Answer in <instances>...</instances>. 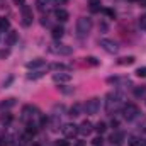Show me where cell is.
<instances>
[{
	"label": "cell",
	"instance_id": "obj_11",
	"mask_svg": "<svg viewBox=\"0 0 146 146\" xmlns=\"http://www.w3.org/2000/svg\"><path fill=\"white\" fill-rule=\"evenodd\" d=\"M134 61H136L134 56H122V58L117 60V65H119V66H129V65H133Z\"/></svg>",
	"mask_w": 146,
	"mask_h": 146
},
{
	"label": "cell",
	"instance_id": "obj_30",
	"mask_svg": "<svg viewBox=\"0 0 146 146\" xmlns=\"http://www.w3.org/2000/svg\"><path fill=\"white\" fill-rule=\"evenodd\" d=\"M92 145H94V146H102V145H104V139H102V136H97V138L92 141Z\"/></svg>",
	"mask_w": 146,
	"mask_h": 146
},
{
	"label": "cell",
	"instance_id": "obj_43",
	"mask_svg": "<svg viewBox=\"0 0 146 146\" xmlns=\"http://www.w3.org/2000/svg\"><path fill=\"white\" fill-rule=\"evenodd\" d=\"M145 146H146V143H145Z\"/></svg>",
	"mask_w": 146,
	"mask_h": 146
},
{
	"label": "cell",
	"instance_id": "obj_1",
	"mask_svg": "<svg viewBox=\"0 0 146 146\" xmlns=\"http://www.w3.org/2000/svg\"><path fill=\"white\" fill-rule=\"evenodd\" d=\"M92 19H88V17H80L78 21H76V33L80 34V36H87L90 31H92Z\"/></svg>",
	"mask_w": 146,
	"mask_h": 146
},
{
	"label": "cell",
	"instance_id": "obj_37",
	"mask_svg": "<svg viewBox=\"0 0 146 146\" xmlns=\"http://www.w3.org/2000/svg\"><path fill=\"white\" fill-rule=\"evenodd\" d=\"M12 80H14V78H12V76H10V78H9V80H7V82H3V87H9V85H10V83H12Z\"/></svg>",
	"mask_w": 146,
	"mask_h": 146
},
{
	"label": "cell",
	"instance_id": "obj_38",
	"mask_svg": "<svg viewBox=\"0 0 146 146\" xmlns=\"http://www.w3.org/2000/svg\"><path fill=\"white\" fill-rule=\"evenodd\" d=\"M10 119H12V117H10V115H7V117H5V115H3V117H2V122H10Z\"/></svg>",
	"mask_w": 146,
	"mask_h": 146
},
{
	"label": "cell",
	"instance_id": "obj_41",
	"mask_svg": "<svg viewBox=\"0 0 146 146\" xmlns=\"http://www.w3.org/2000/svg\"><path fill=\"white\" fill-rule=\"evenodd\" d=\"M76 146H85V143H83V141H80V143H76Z\"/></svg>",
	"mask_w": 146,
	"mask_h": 146
},
{
	"label": "cell",
	"instance_id": "obj_5",
	"mask_svg": "<svg viewBox=\"0 0 146 146\" xmlns=\"http://www.w3.org/2000/svg\"><path fill=\"white\" fill-rule=\"evenodd\" d=\"M83 109L87 114H97L99 110H100V99H97V97H94V99H90V100H87L85 102V106H83Z\"/></svg>",
	"mask_w": 146,
	"mask_h": 146
},
{
	"label": "cell",
	"instance_id": "obj_42",
	"mask_svg": "<svg viewBox=\"0 0 146 146\" xmlns=\"http://www.w3.org/2000/svg\"><path fill=\"white\" fill-rule=\"evenodd\" d=\"M127 2H136V0H127Z\"/></svg>",
	"mask_w": 146,
	"mask_h": 146
},
{
	"label": "cell",
	"instance_id": "obj_6",
	"mask_svg": "<svg viewBox=\"0 0 146 146\" xmlns=\"http://www.w3.org/2000/svg\"><path fill=\"white\" fill-rule=\"evenodd\" d=\"M138 114H139V110H138V107H136L134 104H127V106H124V109H122V115H124L126 121H133V119H136Z\"/></svg>",
	"mask_w": 146,
	"mask_h": 146
},
{
	"label": "cell",
	"instance_id": "obj_19",
	"mask_svg": "<svg viewBox=\"0 0 146 146\" xmlns=\"http://www.w3.org/2000/svg\"><path fill=\"white\" fill-rule=\"evenodd\" d=\"M53 37L54 39H60V37H63V34H65V29L61 27V26H56V27H53Z\"/></svg>",
	"mask_w": 146,
	"mask_h": 146
},
{
	"label": "cell",
	"instance_id": "obj_28",
	"mask_svg": "<svg viewBox=\"0 0 146 146\" xmlns=\"http://www.w3.org/2000/svg\"><path fill=\"white\" fill-rule=\"evenodd\" d=\"M106 129H107V124H106V122H99V124L95 126V131H97L99 134H102V133H106Z\"/></svg>",
	"mask_w": 146,
	"mask_h": 146
},
{
	"label": "cell",
	"instance_id": "obj_29",
	"mask_svg": "<svg viewBox=\"0 0 146 146\" xmlns=\"http://www.w3.org/2000/svg\"><path fill=\"white\" fill-rule=\"evenodd\" d=\"M136 75H138L139 78H146V66H141V68H138V70H136Z\"/></svg>",
	"mask_w": 146,
	"mask_h": 146
},
{
	"label": "cell",
	"instance_id": "obj_8",
	"mask_svg": "<svg viewBox=\"0 0 146 146\" xmlns=\"http://www.w3.org/2000/svg\"><path fill=\"white\" fill-rule=\"evenodd\" d=\"M61 131H63V134L66 138H75L78 134V126H75V124H65L61 127Z\"/></svg>",
	"mask_w": 146,
	"mask_h": 146
},
{
	"label": "cell",
	"instance_id": "obj_22",
	"mask_svg": "<svg viewBox=\"0 0 146 146\" xmlns=\"http://www.w3.org/2000/svg\"><path fill=\"white\" fill-rule=\"evenodd\" d=\"M9 27H10V22H9V19L2 17V19H0V33H5Z\"/></svg>",
	"mask_w": 146,
	"mask_h": 146
},
{
	"label": "cell",
	"instance_id": "obj_18",
	"mask_svg": "<svg viewBox=\"0 0 146 146\" xmlns=\"http://www.w3.org/2000/svg\"><path fill=\"white\" fill-rule=\"evenodd\" d=\"M15 99H7V100H3V102H0V109H10V107H14L15 106Z\"/></svg>",
	"mask_w": 146,
	"mask_h": 146
},
{
	"label": "cell",
	"instance_id": "obj_4",
	"mask_svg": "<svg viewBox=\"0 0 146 146\" xmlns=\"http://www.w3.org/2000/svg\"><path fill=\"white\" fill-rule=\"evenodd\" d=\"M21 14H22V26L24 27H29L31 24H33V9L29 7V5H21Z\"/></svg>",
	"mask_w": 146,
	"mask_h": 146
},
{
	"label": "cell",
	"instance_id": "obj_39",
	"mask_svg": "<svg viewBox=\"0 0 146 146\" xmlns=\"http://www.w3.org/2000/svg\"><path fill=\"white\" fill-rule=\"evenodd\" d=\"M15 3H21V5H24V0H15Z\"/></svg>",
	"mask_w": 146,
	"mask_h": 146
},
{
	"label": "cell",
	"instance_id": "obj_35",
	"mask_svg": "<svg viewBox=\"0 0 146 146\" xmlns=\"http://www.w3.org/2000/svg\"><path fill=\"white\" fill-rule=\"evenodd\" d=\"M56 146H68V141H65V139H60V141H56Z\"/></svg>",
	"mask_w": 146,
	"mask_h": 146
},
{
	"label": "cell",
	"instance_id": "obj_10",
	"mask_svg": "<svg viewBox=\"0 0 146 146\" xmlns=\"http://www.w3.org/2000/svg\"><path fill=\"white\" fill-rule=\"evenodd\" d=\"M37 109L36 107H33V106H26L24 109H22V121H31L34 115H36Z\"/></svg>",
	"mask_w": 146,
	"mask_h": 146
},
{
	"label": "cell",
	"instance_id": "obj_40",
	"mask_svg": "<svg viewBox=\"0 0 146 146\" xmlns=\"http://www.w3.org/2000/svg\"><path fill=\"white\" fill-rule=\"evenodd\" d=\"M139 2H141V5H143V7H146V0H139Z\"/></svg>",
	"mask_w": 146,
	"mask_h": 146
},
{
	"label": "cell",
	"instance_id": "obj_16",
	"mask_svg": "<svg viewBox=\"0 0 146 146\" xmlns=\"http://www.w3.org/2000/svg\"><path fill=\"white\" fill-rule=\"evenodd\" d=\"M44 65V60H41V58H36V60H33V61H27V68L31 70V68H39V66H42Z\"/></svg>",
	"mask_w": 146,
	"mask_h": 146
},
{
	"label": "cell",
	"instance_id": "obj_32",
	"mask_svg": "<svg viewBox=\"0 0 146 146\" xmlns=\"http://www.w3.org/2000/svg\"><path fill=\"white\" fill-rule=\"evenodd\" d=\"M139 26H141V29H145L146 31V14L145 15H141V19H139Z\"/></svg>",
	"mask_w": 146,
	"mask_h": 146
},
{
	"label": "cell",
	"instance_id": "obj_21",
	"mask_svg": "<svg viewBox=\"0 0 146 146\" xmlns=\"http://www.w3.org/2000/svg\"><path fill=\"white\" fill-rule=\"evenodd\" d=\"M99 60L97 58H94V56H88V58H85V65L87 66H99Z\"/></svg>",
	"mask_w": 146,
	"mask_h": 146
},
{
	"label": "cell",
	"instance_id": "obj_7",
	"mask_svg": "<svg viewBox=\"0 0 146 146\" xmlns=\"http://www.w3.org/2000/svg\"><path fill=\"white\" fill-rule=\"evenodd\" d=\"M99 44H100V48H102L104 51H107V53H117V51H119V44H117L115 41H112V39H100Z\"/></svg>",
	"mask_w": 146,
	"mask_h": 146
},
{
	"label": "cell",
	"instance_id": "obj_12",
	"mask_svg": "<svg viewBox=\"0 0 146 146\" xmlns=\"http://www.w3.org/2000/svg\"><path fill=\"white\" fill-rule=\"evenodd\" d=\"M36 3H37V9L42 10V12L53 7V0H36Z\"/></svg>",
	"mask_w": 146,
	"mask_h": 146
},
{
	"label": "cell",
	"instance_id": "obj_33",
	"mask_svg": "<svg viewBox=\"0 0 146 146\" xmlns=\"http://www.w3.org/2000/svg\"><path fill=\"white\" fill-rule=\"evenodd\" d=\"M9 145V138L7 136H0V146H7Z\"/></svg>",
	"mask_w": 146,
	"mask_h": 146
},
{
	"label": "cell",
	"instance_id": "obj_34",
	"mask_svg": "<svg viewBox=\"0 0 146 146\" xmlns=\"http://www.w3.org/2000/svg\"><path fill=\"white\" fill-rule=\"evenodd\" d=\"M104 12H106V14H107V15H109V17H115V12H114V10H112V9H106V10H104Z\"/></svg>",
	"mask_w": 146,
	"mask_h": 146
},
{
	"label": "cell",
	"instance_id": "obj_31",
	"mask_svg": "<svg viewBox=\"0 0 146 146\" xmlns=\"http://www.w3.org/2000/svg\"><path fill=\"white\" fill-rule=\"evenodd\" d=\"M36 126H33V124H29V126H27V134H29V136H34V134H36Z\"/></svg>",
	"mask_w": 146,
	"mask_h": 146
},
{
	"label": "cell",
	"instance_id": "obj_24",
	"mask_svg": "<svg viewBox=\"0 0 146 146\" xmlns=\"http://www.w3.org/2000/svg\"><path fill=\"white\" fill-rule=\"evenodd\" d=\"M80 112H82V106L80 104H75L72 109H70V115L72 117H76V115H80Z\"/></svg>",
	"mask_w": 146,
	"mask_h": 146
},
{
	"label": "cell",
	"instance_id": "obj_23",
	"mask_svg": "<svg viewBox=\"0 0 146 146\" xmlns=\"http://www.w3.org/2000/svg\"><path fill=\"white\" fill-rule=\"evenodd\" d=\"M143 95H146V87L145 85H141V87H136L134 88V97H143Z\"/></svg>",
	"mask_w": 146,
	"mask_h": 146
},
{
	"label": "cell",
	"instance_id": "obj_9",
	"mask_svg": "<svg viewBox=\"0 0 146 146\" xmlns=\"http://www.w3.org/2000/svg\"><path fill=\"white\" fill-rule=\"evenodd\" d=\"M72 80V75L70 73H66V72H58V73H54L53 75V82L54 83H68Z\"/></svg>",
	"mask_w": 146,
	"mask_h": 146
},
{
	"label": "cell",
	"instance_id": "obj_13",
	"mask_svg": "<svg viewBox=\"0 0 146 146\" xmlns=\"http://www.w3.org/2000/svg\"><path fill=\"white\" fill-rule=\"evenodd\" d=\"M92 129H94V127H92V124H90L88 121H85V122H83V124H82V126L78 127V133H82V134L88 136V134L92 133Z\"/></svg>",
	"mask_w": 146,
	"mask_h": 146
},
{
	"label": "cell",
	"instance_id": "obj_25",
	"mask_svg": "<svg viewBox=\"0 0 146 146\" xmlns=\"http://www.w3.org/2000/svg\"><path fill=\"white\" fill-rule=\"evenodd\" d=\"M44 75V72H31V73H27V80H37V78H41Z\"/></svg>",
	"mask_w": 146,
	"mask_h": 146
},
{
	"label": "cell",
	"instance_id": "obj_20",
	"mask_svg": "<svg viewBox=\"0 0 146 146\" xmlns=\"http://www.w3.org/2000/svg\"><path fill=\"white\" fill-rule=\"evenodd\" d=\"M88 7L92 12H99L100 10V0H90L88 2Z\"/></svg>",
	"mask_w": 146,
	"mask_h": 146
},
{
	"label": "cell",
	"instance_id": "obj_26",
	"mask_svg": "<svg viewBox=\"0 0 146 146\" xmlns=\"http://www.w3.org/2000/svg\"><path fill=\"white\" fill-rule=\"evenodd\" d=\"M15 41H17V33L15 31H10L9 36H7V44H14Z\"/></svg>",
	"mask_w": 146,
	"mask_h": 146
},
{
	"label": "cell",
	"instance_id": "obj_15",
	"mask_svg": "<svg viewBox=\"0 0 146 146\" xmlns=\"http://www.w3.org/2000/svg\"><path fill=\"white\" fill-rule=\"evenodd\" d=\"M49 70H53V72H68V66L63 65V63H51Z\"/></svg>",
	"mask_w": 146,
	"mask_h": 146
},
{
	"label": "cell",
	"instance_id": "obj_17",
	"mask_svg": "<svg viewBox=\"0 0 146 146\" xmlns=\"http://www.w3.org/2000/svg\"><path fill=\"white\" fill-rule=\"evenodd\" d=\"M127 145L129 146H145V141L141 138H138V136H131L129 141H127Z\"/></svg>",
	"mask_w": 146,
	"mask_h": 146
},
{
	"label": "cell",
	"instance_id": "obj_14",
	"mask_svg": "<svg viewBox=\"0 0 146 146\" xmlns=\"http://www.w3.org/2000/svg\"><path fill=\"white\" fill-rule=\"evenodd\" d=\"M56 17L61 21V22H66L70 19V14L65 10V9H56Z\"/></svg>",
	"mask_w": 146,
	"mask_h": 146
},
{
	"label": "cell",
	"instance_id": "obj_3",
	"mask_svg": "<svg viewBox=\"0 0 146 146\" xmlns=\"http://www.w3.org/2000/svg\"><path fill=\"white\" fill-rule=\"evenodd\" d=\"M122 99H124V97H122L121 94H117V92L109 94V95H107V100H106V102H107V112H112V109L114 110L117 109V107L121 106Z\"/></svg>",
	"mask_w": 146,
	"mask_h": 146
},
{
	"label": "cell",
	"instance_id": "obj_2",
	"mask_svg": "<svg viewBox=\"0 0 146 146\" xmlns=\"http://www.w3.org/2000/svg\"><path fill=\"white\" fill-rule=\"evenodd\" d=\"M49 51H51L53 54H60V56H68V54L73 53L72 46L63 44V42H53V44L49 46Z\"/></svg>",
	"mask_w": 146,
	"mask_h": 146
},
{
	"label": "cell",
	"instance_id": "obj_27",
	"mask_svg": "<svg viewBox=\"0 0 146 146\" xmlns=\"http://www.w3.org/2000/svg\"><path fill=\"white\" fill-rule=\"evenodd\" d=\"M122 138H124V134H122V133H115V134H112V138H110V141H112V143H115V145H119Z\"/></svg>",
	"mask_w": 146,
	"mask_h": 146
},
{
	"label": "cell",
	"instance_id": "obj_36",
	"mask_svg": "<svg viewBox=\"0 0 146 146\" xmlns=\"http://www.w3.org/2000/svg\"><path fill=\"white\" fill-rule=\"evenodd\" d=\"M5 56H9V51L7 49H2L0 51V58H5Z\"/></svg>",
	"mask_w": 146,
	"mask_h": 146
}]
</instances>
